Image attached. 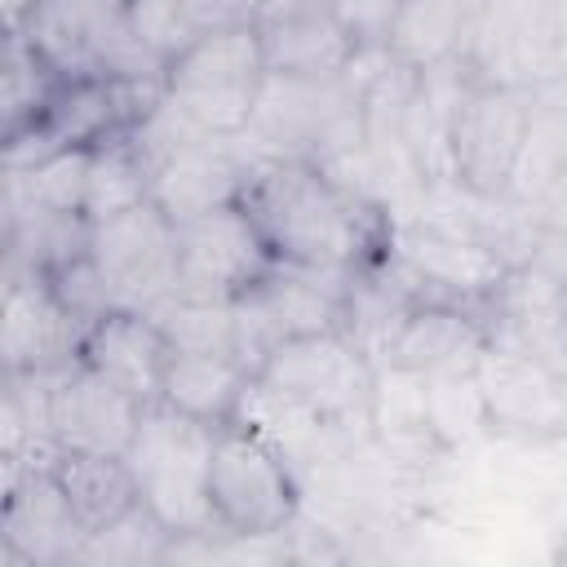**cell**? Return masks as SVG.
Wrapping results in <instances>:
<instances>
[{
	"instance_id": "31",
	"label": "cell",
	"mask_w": 567,
	"mask_h": 567,
	"mask_svg": "<svg viewBox=\"0 0 567 567\" xmlns=\"http://www.w3.org/2000/svg\"><path fill=\"white\" fill-rule=\"evenodd\" d=\"M536 217H540L545 230H563V235H567V168L540 190V199H536Z\"/></svg>"
},
{
	"instance_id": "23",
	"label": "cell",
	"mask_w": 567,
	"mask_h": 567,
	"mask_svg": "<svg viewBox=\"0 0 567 567\" xmlns=\"http://www.w3.org/2000/svg\"><path fill=\"white\" fill-rule=\"evenodd\" d=\"M89 159H93V151L66 146V151L40 155L35 164L4 168V177H9V204H18V208H44V213H66V217H84Z\"/></svg>"
},
{
	"instance_id": "22",
	"label": "cell",
	"mask_w": 567,
	"mask_h": 567,
	"mask_svg": "<svg viewBox=\"0 0 567 567\" xmlns=\"http://www.w3.org/2000/svg\"><path fill=\"white\" fill-rule=\"evenodd\" d=\"M151 159L142 155V146L133 137H111L102 146H93L89 159V195H84V217L111 221L137 204H151Z\"/></svg>"
},
{
	"instance_id": "32",
	"label": "cell",
	"mask_w": 567,
	"mask_h": 567,
	"mask_svg": "<svg viewBox=\"0 0 567 567\" xmlns=\"http://www.w3.org/2000/svg\"><path fill=\"white\" fill-rule=\"evenodd\" d=\"M310 9H328V0H261V22L270 18H292V13H310ZM257 22V27H261Z\"/></svg>"
},
{
	"instance_id": "11",
	"label": "cell",
	"mask_w": 567,
	"mask_h": 567,
	"mask_svg": "<svg viewBox=\"0 0 567 567\" xmlns=\"http://www.w3.org/2000/svg\"><path fill=\"white\" fill-rule=\"evenodd\" d=\"M89 532L75 518L49 461L22 465L4 478L0 505V558L18 567H66L80 563Z\"/></svg>"
},
{
	"instance_id": "9",
	"label": "cell",
	"mask_w": 567,
	"mask_h": 567,
	"mask_svg": "<svg viewBox=\"0 0 567 567\" xmlns=\"http://www.w3.org/2000/svg\"><path fill=\"white\" fill-rule=\"evenodd\" d=\"M89 252L115 292V310L151 315L177 292V221L155 199L97 221Z\"/></svg>"
},
{
	"instance_id": "34",
	"label": "cell",
	"mask_w": 567,
	"mask_h": 567,
	"mask_svg": "<svg viewBox=\"0 0 567 567\" xmlns=\"http://www.w3.org/2000/svg\"><path fill=\"white\" fill-rule=\"evenodd\" d=\"M558 319L567 323V292H563V306H558Z\"/></svg>"
},
{
	"instance_id": "21",
	"label": "cell",
	"mask_w": 567,
	"mask_h": 567,
	"mask_svg": "<svg viewBox=\"0 0 567 567\" xmlns=\"http://www.w3.org/2000/svg\"><path fill=\"white\" fill-rule=\"evenodd\" d=\"M474 13L461 0H403L394 35H390V58L408 66L412 75L434 71L452 58H465Z\"/></svg>"
},
{
	"instance_id": "8",
	"label": "cell",
	"mask_w": 567,
	"mask_h": 567,
	"mask_svg": "<svg viewBox=\"0 0 567 567\" xmlns=\"http://www.w3.org/2000/svg\"><path fill=\"white\" fill-rule=\"evenodd\" d=\"M350 275L328 270H301L275 261L270 275H261L248 292L235 297V337H239V363L257 377V368L270 359L275 346L323 332L341 323V292Z\"/></svg>"
},
{
	"instance_id": "2",
	"label": "cell",
	"mask_w": 567,
	"mask_h": 567,
	"mask_svg": "<svg viewBox=\"0 0 567 567\" xmlns=\"http://www.w3.org/2000/svg\"><path fill=\"white\" fill-rule=\"evenodd\" d=\"M217 430L221 425L195 421L168 403L142 408V421H137V434H133L124 461L133 470L137 501L173 532V540L221 532L217 509H213Z\"/></svg>"
},
{
	"instance_id": "33",
	"label": "cell",
	"mask_w": 567,
	"mask_h": 567,
	"mask_svg": "<svg viewBox=\"0 0 567 567\" xmlns=\"http://www.w3.org/2000/svg\"><path fill=\"white\" fill-rule=\"evenodd\" d=\"M35 9H40V0H4V31H27Z\"/></svg>"
},
{
	"instance_id": "6",
	"label": "cell",
	"mask_w": 567,
	"mask_h": 567,
	"mask_svg": "<svg viewBox=\"0 0 567 567\" xmlns=\"http://www.w3.org/2000/svg\"><path fill=\"white\" fill-rule=\"evenodd\" d=\"M532 128V93L518 84L470 80L447 128V177L470 195H505Z\"/></svg>"
},
{
	"instance_id": "10",
	"label": "cell",
	"mask_w": 567,
	"mask_h": 567,
	"mask_svg": "<svg viewBox=\"0 0 567 567\" xmlns=\"http://www.w3.org/2000/svg\"><path fill=\"white\" fill-rule=\"evenodd\" d=\"M270 270L275 252L266 248L244 199L177 221V292L235 301Z\"/></svg>"
},
{
	"instance_id": "28",
	"label": "cell",
	"mask_w": 567,
	"mask_h": 567,
	"mask_svg": "<svg viewBox=\"0 0 567 567\" xmlns=\"http://www.w3.org/2000/svg\"><path fill=\"white\" fill-rule=\"evenodd\" d=\"M403 0H328V13L354 44V53H385Z\"/></svg>"
},
{
	"instance_id": "15",
	"label": "cell",
	"mask_w": 567,
	"mask_h": 567,
	"mask_svg": "<svg viewBox=\"0 0 567 567\" xmlns=\"http://www.w3.org/2000/svg\"><path fill=\"white\" fill-rule=\"evenodd\" d=\"M142 421V403L89 363L53 372L49 385V434L71 452H111L124 456Z\"/></svg>"
},
{
	"instance_id": "1",
	"label": "cell",
	"mask_w": 567,
	"mask_h": 567,
	"mask_svg": "<svg viewBox=\"0 0 567 567\" xmlns=\"http://www.w3.org/2000/svg\"><path fill=\"white\" fill-rule=\"evenodd\" d=\"M244 208L284 266L354 275L390 244V213L350 190L310 155H279L248 168Z\"/></svg>"
},
{
	"instance_id": "26",
	"label": "cell",
	"mask_w": 567,
	"mask_h": 567,
	"mask_svg": "<svg viewBox=\"0 0 567 567\" xmlns=\"http://www.w3.org/2000/svg\"><path fill=\"white\" fill-rule=\"evenodd\" d=\"M168 549H173V532L146 505H133L124 518H115L111 527H102L84 540L80 563L142 567V563H168Z\"/></svg>"
},
{
	"instance_id": "16",
	"label": "cell",
	"mask_w": 567,
	"mask_h": 567,
	"mask_svg": "<svg viewBox=\"0 0 567 567\" xmlns=\"http://www.w3.org/2000/svg\"><path fill=\"white\" fill-rule=\"evenodd\" d=\"M244 182H248V159H244L239 142L217 137V133H199L155 164L151 199L173 221H186V217H199L208 208L235 204L244 195Z\"/></svg>"
},
{
	"instance_id": "14",
	"label": "cell",
	"mask_w": 567,
	"mask_h": 567,
	"mask_svg": "<svg viewBox=\"0 0 567 567\" xmlns=\"http://www.w3.org/2000/svg\"><path fill=\"white\" fill-rule=\"evenodd\" d=\"M487 425L518 434H567V381L532 350L492 341L474 372Z\"/></svg>"
},
{
	"instance_id": "3",
	"label": "cell",
	"mask_w": 567,
	"mask_h": 567,
	"mask_svg": "<svg viewBox=\"0 0 567 567\" xmlns=\"http://www.w3.org/2000/svg\"><path fill=\"white\" fill-rule=\"evenodd\" d=\"M377 372L381 368L341 328H323L275 346L270 359L257 368V381L323 421L346 443H354L372 434Z\"/></svg>"
},
{
	"instance_id": "18",
	"label": "cell",
	"mask_w": 567,
	"mask_h": 567,
	"mask_svg": "<svg viewBox=\"0 0 567 567\" xmlns=\"http://www.w3.org/2000/svg\"><path fill=\"white\" fill-rule=\"evenodd\" d=\"M261 31V53L270 75H297V80H337L350 71L359 58L346 31L328 9L292 13V18H270L257 27Z\"/></svg>"
},
{
	"instance_id": "27",
	"label": "cell",
	"mask_w": 567,
	"mask_h": 567,
	"mask_svg": "<svg viewBox=\"0 0 567 567\" xmlns=\"http://www.w3.org/2000/svg\"><path fill=\"white\" fill-rule=\"evenodd\" d=\"M128 9V31L133 40L159 62L168 66L182 49H190L199 40V27L186 9V0H124Z\"/></svg>"
},
{
	"instance_id": "24",
	"label": "cell",
	"mask_w": 567,
	"mask_h": 567,
	"mask_svg": "<svg viewBox=\"0 0 567 567\" xmlns=\"http://www.w3.org/2000/svg\"><path fill=\"white\" fill-rule=\"evenodd\" d=\"M62 84V71L27 40L4 31V62H0V106H4V137L27 133L40 124L53 89Z\"/></svg>"
},
{
	"instance_id": "4",
	"label": "cell",
	"mask_w": 567,
	"mask_h": 567,
	"mask_svg": "<svg viewBox=\"0 0 567 567\" xmlns=\"http://www.w3.org/2000/svg\"><path fill=\"white\" fill-rule=\"evenodd\" d=\"M213 509L226 536H288L301 518L292 456L244 421L221 425L213 447Z\"/></svg>"
},
{
	"instance_id": "20",
	"label": "cell",
	"mask_w": 567,
	"mask_h": 567,
	"mask_svg": "<svg viewBox=\"0 0 567 567\" xmlns=\"http://www.w3.org/2000/svg\"><path fill=\"white\" fill-rule=\"evenodd\" d=\"M49 470L53 478L62 483L75 518L84 523V532H102L111 527L115 518H124L137 501V483H133V470L124 456H111V452H71V447H58L49 456Z\"/></svg>"
},
{
	"instance_id": "13",
	"label": "cell",
	"mask_w": 567,
	"mask_h": 567,
	"mask_svg": "<svg viewBox=\"0 0 567 567\" xmlns=\"http://www.w3.org/2000/svg\"><path fill=\"white\" fill-rule=\"evenodd\" d=\"M492 328H496L492 310L421 297L412 306V315L403 319L381 368H403V372H416L425 381L474 377L483 354L492 350Z\"/></svg>"
},
{
	"instance_id": "29",
	"label": "cell",
	"mask_w": 567,
	"mask_h": 567,
	"mask_svg": "<svg viewBox=\"0 0 567 567\" xmlns=\"http://www.w3.org/2000/svg\"><path fill=\"white\" fill-rule=\"evenodd\" d=\"M199 35L204 31H235L261 22V0H186Z\"/></svg>"
},
{
	"instance_id": "7",
	"label": "cell",
	"mask_w": 567,
	"mask_h": 567,
	"mask_svg": "<svg viewBox=\"0 0 567 567\" xmlns=\"http://www.w3.org/2000/svg\"><path fill=\"white\" fill-rule=\"evenodd\" d=\"M9 35H27L62 75H164V66L133 40L124 0H40L27 31Z\"/></svg>"
},
{
	"instance_id": "19",
	"label": "cell",
	"mask_w": 567,
	"mask_h": 567,
	"mask_svg": "<svg viewBox=\"0 0 567 567\" xmlns=\"http://www.w3.org/2000/svg\"><path fill=\"white\" fill-rule=\"evenodd\" d=\"M252 372L235 354H195V350H173L164 368V390L159 403L208 421V425H230L244 412Z\"/></svg>"
},
{
	"instance_id": "17",
	"label": "cell",
	"mask_w": 567,
	"mask_h": 567,
	"mask_svg": "<svg viewBox=\"0 0 567 567\" xmlns=\"http://www.w3.org/2000/svg\"><path fill=\"white\" fill-rule=\"evenodd\" d=\"M173 359V341L146 310H111L84 332L80 363L115 381L124 394H133L142 408L159 403L164 368Z\"/></svg>"
},
{
	"instance_id": "12",
	"label": "cell",
	"mask_w": 567,
	"mask_h": 567,
	"mask_svg": "<svg viewBox=\"0 0 567 567\" xmlns=\"http://www.w3.org/2000/svg\"><path fill=\"white\" fill-rule=\"evenodd\" d=\"M84 323L58 301L44 275L9 270L4 275V315H0V354L9 372H62L80 363Z\"/></svg>"
},
{
	"instance_id": "30",
	"label": "cell",
	"mask_w": 567,
	"mask_h": 567,
	"mask_svg": "<svg viewBox=\"0 0 567 567\" xmlns=\"http://www.w3.org/2000/svg\"><path fill=\"white\" fill-rule=\"evenodd\" d=\"M523 266L536 270V275H540L545 284H554L558 292H567V235L540 226V235H536V244H532V257H527Z\"/></svg>"
},
{
	"instance_id": "25",
	"label": "cell",
	"mask_w": 567,
	"mask_h": 567,
	"mask_svg": "<svg viewBox=\"0 0 567 567\" xmlns=\"http://www.w3.org/2000/svg\"><path fill=\"white\" fill-rule=\"evenodd\" d=\"M173 350H195V354H235L239 359V337H235V301L221 297H195V292H173L164 306L151 310Z\"/></svg>"
},
{
	"instance_id": "5",
	"label": "cell",
	"mask_w": 567,
	"mask_h": 567,
	"mask_svg": "<svg viewBox=\"0 0 567 567\" xmlns=\"http://www.w3.org/2000/svg\"><path fill=\"white\" fill-rule=\"evenodd\" d=\"M266 84V53L257 27L204 31L164 66L168 97L208 133L239 137L252 124Z\"/></svg>"
}]
</instances>
